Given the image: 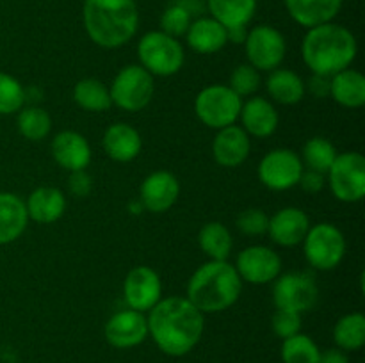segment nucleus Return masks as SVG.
Instances as JSON below:
<instances>
[{
  "mask_svg": "<svg viewBox=\"0 0 365 363\" xmlns=\"http://www.w3.org/2000/svg\"><path fill=\"white\" fill-rule=\"evenodd\" d=\"M205 313L200 312L187 298L171 295L160 299L148 312V335L157 347L168 356L180 358L189 354L202 340Z\"/></svg>",
  "mask_w": 365,
  "mask_h": 363,
  "instance_id": "f257e3e1",
  "label": "nucleus"
},
{
  "mask_svg": "<svg viewBox=\"0 0 365 363\" xmlns=\"http://www.w3.org/2000/svg\"><path fill=\"white\" fill-rule=\"evenodd\" d=\"M359 45L349 28L328 21L309 28L302 43L303 63L314 75L334 77L339 71L351 66Z\"/></svg>",
  "mask_w": 365,
  "mask_h": 363,
  "instance_id": "f03ea898",
  "label": "nucleus"
},
{
  "mask_svg": "<svg viewBox=\"0 0 365 363\" xmlns=\"http://www.w3.org/2000/svg\"><path fill=\"white\" fill-rule=\"evenodd\" d=\"M84 27L89 39L102 48H118L138 32L139 11L134 0H86Z\"/></svg>",
  "mask_w": 365,
  "mask_h": 363,
  "instance_id": "7ed1b4c3",
  "label": "nucleus"
},
{
  "mask_svg": "<svg viewBox=\"0 0 365 363\" xmlns=\"http://www.w3.org/2000/svg\"><path fill=\"white\" fill-rule=\"evenodd\" d=\"M242 280L227 260H209L192 273L185 298L202 313H220L239 299Z\"/></svg>",
  "mask_w": 365,
  "mask_h": 363,
  "instance_id": "20e7f679",
  "label": "nucleus"
},
{
  "mask_svg": "<svg viewBox=\"0 0 365 363\" xmlns=\"http://www.w3.org/2000/svg\"><path fill=\"white\" fill-rule=\"evenodd\" d=\"M141 66L157 77H171L184 66V46L177 38L163 31L146 32L138 45Z\"/></svg>",
  "mask_w": 365,
  "mask_h": 363,
  "instance_id": "39448f33",
  "label": "nucleus"
},
{
  "mask_svg": "<svg viewBox=\"0 0 365 363\" xmlns=\"http://www.w3.org/2000/svg\"><path fill=\"white\" fill-rule=\"evenodd\" d=\"M242 98L228 85L212 84L203 88L195 100V112L205 127L221 130L235 125L241 114Z\"/></svg>",
  "mask_w": 365,
  "mask_h": 363,
  "instance_id": "423d86ee",
  "label": "nucleus"
},
{
  "mask_svg": "<svg viewBox=\"0 0 365 363\" xmlns=\"http://www.w3.org/2000/svg\"><path fill=\"white\" fill-rule=\"evenodd\" d=\"M155 82L153 75L148 73L141 64H128L121 68L110 84V100L113 105L127 112L143 110L153 98Z\"/></svg>",
  "mask_w": 365,
  "mask_h": 363,
  "instance_id": "0eeeda50",
  "label": "nucleus"
},
{
  "mask_svg": "<svg viewBox=\"0 0 365 363\" xmlns=\"http://www.w3.org/2000/svg\"><path fill=\"white\" fill-rule=\"evenodd\" d=\"M303 253L314 269L331 270L344 258L346 238L335 224H314L303 238Z\"/></svg>",
  "mask_w": 365,
  "mask_h": 363,
  "instance_id": "6e6552de",
  "label": "nucleus"
},
{
  "mask_svg": "<svg viewBox=\"0 0 365 363\" xmlns=\"http://www.w3.org/2000/svg\"><path fill=\"white\" fill-rule=\"evenodd\" d=\"M327 174L328 185L339 201H362L365 196V159L362 153H339Z\"/></svg>",
  "mask_w": 365,
  "mask_h": 363,
  "instance_id": "1a4fd4ad",
  "label": "nucleus"
},
{
  "mask_svg": "<svg viewBox=\"0 0 365 363\" xmlns=\"http://www.w3.org/2000/svg\"><path fill=\"white\" fill-rule=\"evenodd\" d=\"M248 64L259 71L277 70L285 59L287 43L284 34L271 25H257L248 31L245 41Z\"/></svg>",
  "mask_w": 365,
  "mask_h": 363,
  "instance_id": "9d476101",
  "label": "nucleus"
},
{
  "mask_svg": "<svg viewBox=\"0 0 365 363\" xmlns=\"http://www.w3.org/2000/svg\"><path fill=\"white\" fill-rule=\"evenodd\" d=\"M319 299L316 280L307 273H289L278 276L273 287V301L277 310L303 313L312 310Z\"/></svg>",
  "mask_w": 365,
  "mask_h": 363,
  "instance_id": "9b49d317",
  "label": "nucleus"
},
{
  "mask_svg": "<svg viewBox=\"0 0 365 363\" xmlns=\"http://www.w3.org/2000/svg\"><path fill=\"white\" fill-rule=\"evenodd\" d=\"M302 157L289 148H277L266 153L259 164V180L271 191H287L298 185L303 173Z\"/></svg>",
  "mask_w": 365,
  "mask_h": 363,
  "instance_id": "f8f14e48",
  "label": "nucleus"
},
{
  "mask_svg": "<svg viewBox=\"0 0 365 363\" xmlns=\"http://www.w3.org/2000/svg\"><path fill=\"white\" fill-rule=\"evenodd\" d=\"M235 270L242 281L252 285H266L277 280L282 273V258L267 246H250L237 256Z\"/></svg>",
  "mask_w": 365,
  "mask_h": 363,
  "instance_id": "ddd939ff",
  "label": "nucleus"
},
{
  "mask_svg": "<svg viewBox=\"0 0 365 363\" xmlns=\"http://www.w3.org/2000/svg\"><path fill=\"white\" fill-rule=\"evenodd\" d=\"M123 295L128 308L135 312H150L163 299V283L152 267L138 265L123 281Z\"/></svg>",
  "mask_w": 365,
  "mask_h": 363,
  "instance_id": "4468645a",
  "label": "nucleus"
},
{
  "mask_svg": "<svg viewBox=\"0 0 365 363\" xmlns=\"http://www.w3.org/2000/svg\"><path fill=\"white\" fill-rule=\"evenodd\" d=\"M103 335L109 345L116 349L138 347L148 338V320L141 312L121 310L107 320Z\"/></svg>",
  "mask_w": 365,
  "mask_h": 363,
  "instance_id": "2eb2a0df",
  "label": "nucleus"
},
{
  "mask_svg": "<svg viewBox=\"0 0 365 363\" xmlns=\"http://www.w3.org/2000/svg\"><path fill=\"white\" fill-rule=\"evenodd\" d=\"M141 203L153 214H163L177 203L180 196V184L170 171H155L141 184Z\"/></svg>",
  "mask_w": 365,
  "mask_h": 363,
  "instance_id": "dca6fc26",
  "label": "nucleus"
},
{
  "mask_svg": "<svg viewBox=\"0 0 365 363\" xmlns=\"http://www.w3.org/2000/svg\"><path fill=\"white\" fill-rule=\"evenodd\" d=\"M310 228V219L302 209L296 206H287L282 209L269 217L267 224V233L271 241L284 248H292V246L302 244L307 231Z\"/></svg>",
  "mask_w": 365,
  "mask_h": 363,
  "instance_id": "f3484780",
  "label": "nucleus"
},
{
  "mask_svg": "<svg viewBox=\"0 0 365 363\" xmlns=\"http://www.w3.org/2000/svg\"><path fill=\"white\" fill-rule=\"evenodd\" d=\"M52 157L63 169L84 171L91 162V146L88 139L73 130H63L53 137Z\"/></svg>",
  "mask_w": 365,
  "mask_h": 363,
  "instance_id": "a211bd4d",
  "label": "nucleus"
},
{
  "mask_svg": "<svg viewBox=\"0 0 365 363\" xmlns=\"http://www.w3.org/2000/svg\"><path fill=\"white\" fill-rule=\"evenodd\" d=\"M252 141L250 135L242 130V127L230 125L217 130L212 142L214 159L223 167H237L248 159Z\"/></svg>",
  "mask_w": 365,
  "mask_h": 363,
  "instance_id": "6ab92c4d",
  "label": "nucleus"
},
{
  "mask_svg": "<svg viewBox=\"0 0 365 363\" xmlns=\"http://www.w3.org/2000/svg\"><path fill=\"white\" fill-rule=\"evenodd\" d=\"M239 117L242 121V130L259 139L273 135L280 123V116L273 103L260 96H253L242 103Z\"/></svg>",
  "mask_w": 365,
  "mask_h": 363,
  "instance_id": "aec40b11",
  "label": "nucleus"
},
{
  "mask_svg": "<svg viewBox=\"0 0 365 363\" xmlns=\"http://www.w3.org/2000/svg\"><path fill=\"white\" fill-rule=\"evenodd\" d=\"M29 219L39 224H52L63 217L66 210V196L57 187H38L25 201Z\"/></svg>",
  "mask_w": 365,
  "mask_h": 363,
  "instance_id": "412c9836",
  "label": "nucleus"
},
{
  "mask_svg": "<svg viewBox=\"0 0 365 363\" xmlns=\"http://www.w3.org/2000/svg\"><path fill=\"white\" fill-rule=\"evenodd\" d=\"M344 0H285L292 20L305 28L334 21Z\"/></svg>",
  "mask_w": 365,
  "mask_h": 363,
  "instance_id": "4be33fe9",
  "label": "nucleus"
},
{
  "mask_svg": "<svg viewBox=\"0 0 365 363\" xmlns=\"http://www.w3.org/2000/svg\"><path fill=\"white\" fill-rule=\"evenodd\" d=\"M103 149L116 162H130L141 153V135L127 123H114L106 130L102 139Z\"/></svg>",
  "mask_w": 365,
  "mask_h": 363,
  "instance_id": "5701e85b",
  "label": "nucleus"
},
{
  "mask_svg": "<svg viewBox=\"0 0 365 363\" xmlns=\"http://www.w3.org/2000/svg\"><path fill=\"white\" fill-rule=\"evenodd\" d=\"M27 223L29 214L24 199L13 192H0V246L20 238Z\"/></svg>",
  "mask_w": 365,
  "mask_h": 363,
  "instance_id": "b1692460",
  "label": "nucleus"
},
{
  "mask_svg": "<svg viewBox=\"0 0 365 363\" xmlns=\"http://www.w3.org/2000/svg\"><path fill=\"white\" fill-rule=\"evenodd\" d=\"M185 39L187 45L198 53H216L228 43L227 28L212 16H203L191 21L185 32Z\"/></svg>",
  "mask_w": 365,
  "mask_h": 363,
  "instance_id": "393cba45",
  "label": "nucleus"
},
{
  "mask_svg": "<svg viewBox=\"0 0 365 363\" xmlns=\"http://www.w3.org/2000/svg\"><path fill=\"white\" fill-rule=\"evenodd\" d=\"M330 96L339 105L359 109L365 103V77L351 68L339 71L330 77Z\"/></svg>",
  "mask_w": 365,
  "mask_h": 363,
  "instance_id": "a878e982",
  "label": "nucleus"
},
{
  "mask_svg": "<svg viewBox=\"0 0 365 363\" xmlns=\"http://www.w3.org/2000/svg\"><path fill=\"white\" fill-rule=\"evenodd\" d=\"M266 85L271 98L282 105H294V103L302 102L307 93L303 78L292 70H284V68H277L271 71Z\"/></svg>",
  "mask_w": 365,
  "mask_h": 363,
  "instance_id": "bb28decb",
  "label": "nucleus"
},
{
  "mask_svg": "<svg viewBox=\"0 0 365 363\" xmlns=\"http://www.w3.org/2000/svg\"><path fill=\"white\" fill-rule=\"evenodd\" d=\"M210 16L225 28L248 25L255 16L257 0H207Z\"/></svg>",
  "mask_w": 365,
  "mask_h": 363,
  "instance_id": "cd10ccee",
  "label": "nucleus"
},
{
  "mask_svg": "<svg viewBox=\"0 0 365 363\" xmlns=\"http://www.w3.org/2000/svg\"><path fill=\"white\" fill-rule=\"evenodd\" d=\"M73 100L89 112H103L113 107L109 88L98 78H82L73 88Z\"/></svg>",
  "mask_w": 365,
  "mask_h": 363,
  "instance_id": "c85d7f7f",
  "label": "nucleus"
},
{
  "mask_svg": "<svg viewBox=\"0 0 365 363\" xmlns=\"http://www.w3.org/2000/svg\"><path fill=\"white\" fill-rule=\"evenodd\" d=\"M334 342L346 352L360 351L365 344V317L364 313L353 312L341 317L334 327Z\"/></svg>",
  "mask_w": 365,
  "mask_h": 363,
  "instance_id": "c756f323",
  "label": "nucleus"
},
{
  "mask_svg": "<svg viewBox=\"0 0 365 363\" xmlns=\"http://www.w3.org/2000/svg\"><path fill=\"white\" fill-rule=\"evenodd\" d=\"M198 242L202 251L210 260H227L232 253V246H234L228 228L217 221L203 224L198 233Z\"/></svg>",
  "mask_w": 365,
  "mask_h": 363,
  "instance_id": "7c9ffc66",
  "label": "nucleus"
},
{
  "mask_svg": "<svg viewBox=\"0 0 365 363\" xmlns=\"http://www.w3.org/2000/svg\"><path fill=\"white\" fill-rule=\"evenodd\" d=\"M18 132L29 141H41L52 130V117L41 107H27L18 110Z\"/></svg>",
  "mask_w": 365,
  "mask_h": 363,
  "instance_id": "2f4dec72",
  "label": "nucleus"
},
{
  "mask_svg": "<svg viewBox=\"0 0 365 363\" xmlns=\"http://www.w3.org/2000/svg\"><path fill=\"white\" fill-rule=\"evenodd\" d=\"M337 149L328 139L324 137H312L303 146L302 162L309 169L317 171L321 174H327L331 167L334 160L337 159Z\"/></svg>",
  "mask_w": 365,
  "mask_h": 363,
  "instance_id": "473e14b6",
  "label": "nucleus"
},
{
  "mask_svg": "<svg viewBox=\"0 0 365 363\" xmlns=\"http://www.w3.org/2000/svg\"><path fill=\"white\" fill-rule=\"evenodd\" d=\"M280 356L284 363H319L321 349L309 335L298 333L285 338Z\"/></svg>",
  "mask_w": 365,
  "mask_h": 363,
  "instance_id": "72a5a7b5",
  "label": "nucleus"
},
{
  "mask_svg": "<svg viewBox=\"0 0 365 363\" xmlns=\"http://www.w3.org/2000/svg\"><path fill=\"white\" fill-rule=\"evenodd\" d=\"M25 89L13 75L0 71V114H14L24 109Z\"/></svg>",
  "mask_w": 365,
  "mask_h": 363,
  "instance_id": "f704fd0d",
  "label": "nucleus"
},
{
  "mask_svg": "<svg viewBox=\"0 0 365 363\" xmlns=\"http://www.w3.org/2000/svg\"><path fill=\"white\" fill-rule=\"evenodd\" d=\"M192 21V13L184 6V4L177 2L173 6L166 7V11L160 16V31L166 32L168 36L173 38H180L185 36L189 25Z\"/></svg>",
  "mask_w": 365,
  "mask_h": 363,
  "instance_id": "c9c22d12",
  "label": "nucleus"
},
{
  "mask_svg": "<svg viewBox=\"0 0 365 363\" xmlns=\"http://www.w3.org/2000/svg\"><path fill=\"white\" fill-rule=\"evenodd\" d=\"M228 88L241 98L252 96L260 88V71L255 70L252 64H241L232 71Z\"/></svg>",
  "mask_w": 365,
  "mask_h": 363,
  "instance_id": "e433bc0d",
  "label": "nucleus"
},
{
  "mask_svg": "<svg viewBox=\"0 0 365 363\" xmlns=\"http://www.w3.org/2000/svg\"><path fill=\"white\" fill-rule=\"evenodd\" d=\"M271 327L274 335L282 340L302 333V313L289 312V310H277L271 319Z\"/></svg>",
  "mask_w": 365,
  "mask_h": 363,
  "instance_id": "4c0bfd02",
  "label": "nucleus"
},
{
  "mask_svg": "<svg viewBox=\"0 0 365 363\" xmlns=\"http://www.w3.org/2000/svg\"><path fill=\"white\" fill-rule=\"evenodd\" d=\"M235 223L245 235H264L267 231L269 217L260 209H246L239 214Z\"/></svg>",
  "mask_w": 365,
  "mask_h": 363,
  "instance_id": "58836bf2",
  "label": "nucleus"
},
{
  "mask_svg": "<svg viewBox=\"0 0 365 363\" xmlns=\"http://www.w3.org/2000/svg\"><path fill=\"white\" fill-rule=\"evenodd\" d=\"M93 184H91V177L84 171H73L70 173V191L73 192L75 196L78 198H84L91 192Z\"/></svg>",
  "mask_w": 365,
  "mask_h": 363,
  "instance_id": "ea45409f",
  "label": "nucleus"
},
{
  "mask_svg": "<svg viewBox=\"0 0 365 363\" xmlns=\"http://www.w3.org/2000/svg\"><path fill=\"white\" fill-rule=\"evenodd\" d=\"M298 185H302V189L305 192H310V194H316L321 189L324 187V174L317 173V171H305L303 169L302 178H299Z\"/></svg>",
  "mask_w": 365,
  "mask_h": 363,
  "instance_id": "a19ab883",
  "label": "nucleus"
},
{
  "mask_svg": "<svg viewBox=\"0 0 365 363\" xmlns=\"http://www.w3.org/2000/svg\"><path fill=\"white\" fill-rule=\"evenodd\" d=\"M309 89L312 91L314 96L323 98V96H330V77H323V75H314L310 80Z\"/></svg>",
  "mask_w": 365,
  "mask_h": 363,
  "instance_id": "79ce46f5",
  "label": "nucleus"
},
{
  "mask_svg": "<svg viewBox=\"0 0 365 363\" xmlns=\"http://www.w3.org/2000/svg\"><path fill=\"white\" fill-rule=\"evenodd\" d=\"M319 363H349L348 352L342 351L339 347L327 349L324 352H321Z\"/></svg>",
  "mask_w": 365,
  "mask_h": 363,
  "instance_id": "37998d69",
  "label": "nucleus"
},
{
  "mask_svg": "<svg viewBox=\"0 0 365 363\" xmlns=\"http://www.w3.org/2000/svg\"><path fill=\"white\" fill-rule=\"evenodd\" d=\"M246 36H248V27H246V25L227 28V39L230 43H242V45H245Z\"/></svg>",
  "mask_w": 365,
  "mask_h": 363,
  "instance_id": "c03bdc74",
  "label": "nucleus"
}]
</instances>
